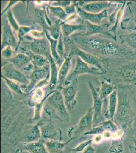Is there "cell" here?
Returning <instances> with one entry per match:
<instances>
[{
  "mask_svg": "<svg viewBox=\"0 0 136 153\" xmlns=\"http://www.w3.org/2000/svg\"><path fill=\"white\" fill-rule=\"evenodd\" d=\"M118 140H113L109 151L111 153H122L124 152V147L122 143Z\"/></svg>",
  "mask_w": 136,
  "mask_h": 153,
  "instance_id": "836d02e7",
  "label": "cell"
},
{
  "mask_svg": "<svg viewBox=\"0 0 136 153\" xmlns=\"http://www.w3.org/2000/svg\"><path fill=\"white\" fill-rule=\"evenodd\" d=\"M110 4L108 2L101 1V2H91L86 4L82 6L81 9L85 12L90 13H100L106 9H108Z\"/></svg>",
  "mask_w": 136,
  "mask_h": 153,
  "instance_id": "d6986e66",
  "label": "cell"
},
{
  "mask_svg": "<svg viewBox=\"0 0 136 153\" xmlns=\"http://www.w3.org/2000/svg\"><path fill=\"white\" fill-rule=\"evenodd\" d=\"M73 140L70 138L65 143L57 140H48L44 141V143L49 153H62L67 144Z\"/></svg>",
  "mask_w": 136,
  "mask_h": 153,
  "instance_id": "7402d4cb",
  "label": "cell"
},
{
  "mask_svg": "<svg viewBox=\"0 0 136 153\" xmlns=\"http://www.w3.org/2000/svg\"><path fill=\"white\" fill-rule=\"evenodd\" d=\"M63 37L64 36L62 33L61 35L58 39V43L57 45V52L59 56L62 59L64 57V54H65V46H64Z\"/></svg>",
  "mask_w": 136,
  "mask_h": 153,
  "instance_id": "74e56055",
  "label": "cell"
},
{
  "mask_svg": "<svg viewBox=\"0 0 136 153\" xmlns=\"http://www.w3.org/2000/svg\"><path fill=\"white\" fill-rule=\"evenodd\" d=\"M30 55L35 68H43L49 63L48 58H47L44 56L34 54L31 51Z\"/></svg>",
  "mask_w": 136,
  "mask_h": 153,
  "instance_id": "4316f807",
  "label": "cell"
},
{
  "mask_svg": "<svg viewBox=\"0 0 136 153\" xmlns=\"http://www.w3.org/2000/svg\"><path fill=\"white\" fill-rule=\"evenodd\" d=\"M135 31L136 32V28H135Z\"/></svg>",
  "mask_w": 136,
  "mask_h": 153,
  "instance_id": "bcb514c9",
  "label": "cell"
},
{
  "mask_svg": "<svg viewBox=\"0 0 136 153\" xmlns=\"http://www.w3.org/2000/svg\"><path fill=\"white\" fill-rule=\"evenodd\" d=\"M1 77L4 80V81L6 82V83L7 84V86L9 87V88L13 92H15L16 94H24V91L22 90L19 83L15 82L14 81H12L9 79L6 78V77L3 76L2 75H1Z\"/></svg>",
  "mask_w": 136,
  "mask_h": 153,
  "instance_id": "4dcf8cb0",
  "label": "cell"
},
{
  "mask_svg": "<svg viewBox=\"0 0 136 153\" xmlns=\"http://www.w3.org/2000/svg\"><path fill=\"white\" fill-rule=\"evenodd\" d=\"M131 153H136V146H135L132 149Z\"/></svg>",
  "mask_w": 136,
  "mask_h": 153,
  "instance_id": "f6af8a7d",
  "label": "cell"
},
{
  "mask_svg": "<svg viewBox=\"0 0 136 153\" xmlns=\"http://www.w3.org/2000/svg\"><path fill=\"white\" fill-rule=\"evenodd\" d=\"M42 139L40 124L34 125L26 131L23 136V143H31L39 141Z\"/></svg>",
  "mask_w": 136,
  "mask_h": 153,
  "instance_id": "e0dca14e",
  "label": "cell"
},
{
  "mask_svg": "<svg viewBox=\"0 0 136 153\" xmlns=\"http://www.w3.org/2000/svg\"><path fill=\"white\" fill-rule=\"evenodd\" d=\"M71 54L72 55L79 57L85 62L91 66L97 68L102 72L104 71V68L103 66H102V63L100 62V60H99L98 58L89 53L87 52L80 48H76L72 50Z\"/></svg>",
  "mask_w": 136,
  "mask_h": 153,
  "instance_id": "7c38bea8",
  "label": "cell"
},
{
  "mask_svg": "<svg viewBox=\"0 0 136 153\" xmlns=\"http://www.w3.org/2000/svg\"><path fill=\"white\" fill-rule=\"evenodd\" d=\"M50 67V78L48 84V90L49 91H54L58 83V74L59 70L54 58L52 56L48 59Z\"/></svg>",
  "mask_w": 136,
  "mask_h": 153,
  "instance_id": "44dd1931",
  "label": "cell"
},
{
  "mask_svg": "<svg viewBox=\"0 0 136 153\" xmlns=\"http://www.w3.org/2000/svg\"><path fill=\"white\" fill-rule=\"evenodd\" d=\"M125 4H126V2H124V4H122V5L121 7H119V9L118 10L116 15V21L115 24L114 25V26L112 27L111 32H112L115 35L116 31L118 27V25L119 22H121V19H122L123 16V14L124 12V7H125Z\"/></svg>",
  "mask_w": 136,
  "mask_h": 153,
  "instance_id": "d6a6232c",
  "label": "cell"
},
{
  "mask_svg": "<svg viewBox=\"0 0 136 153\" xmlns=\"http://www.w3.org/2000/svg\"><path fill=\"white\" fill-rule=\"evenodd\" d=\"M44 32H45V34L46 36L47 39L50 44V52H51V56L54 58L55 62L58 63L61 66V65H62V59L60 57L57 52V45L58 43V40H56L52 38L49 34L48 30H44Z\"/></svg>",
  "mask_w": 136,
  "mask_h": 153,
  "instance_id": "cb8c5ba5",
  "label": "cell"
},
{
  "mask_svg": "<svg viewBox=\"0 0 136 153\" xmlns=\"http://www.w3.org/2000/svg\"><path fill=\"white\" fill-rule=\"evenodd\" d=\"M122 79L129 83H136V61L123 66L121 70Z\"/></svg>",
  "mask_w": 136,
  "mask_h": 153,
  "instance_id": "ac0fdd59",
  "label": "cell"
},
{
  "mask_svg": "<svg viewBox=\"0 0 136 153\" xmlns=\"http://www.w3.org/2000/svg\"><path fill=\"white\" fill-rule=\"evenodd\" d=\"M86 25H85L86 27V30L87 31V33L88 35H97L98 34L102 33L105 30V26L104 25H98L90 23L89 22L85 21Z\"/></svg>",
  "mask_w": 136,
  "mask_h": 153,
  "instance_id": "f1b7e54d",
  "label": "cell"
},
{
  "mask_svg": "<svg viewBox=\"0 0 136 153\" xmlns=\"http://www.w3.org/2000/svg\"><path fill=\"white\" fill-rule=\"evenodd\" d=\"M131 114V107L129 101L126 98L118 100V103L115 117L114 118L119 122H126L129 120Z\"/></svg>",
  "mask_w": 136,
  "mask_h": 153,
  "instance_id": "5bb4252c",
  "label": "cell"
},
{
  "mask_svg": "<svg viewBox=\"0 0 136 153\" xmlns=\"http://www.w3.org/2000/svg\"><path fill=\"white\" fill-rule=\"evenodd\" d=\"M50 63L46 66L40 68H35L34 71L32 73L30 76L29 83L24 92L29 93L33 91L38 84L40 83L44 80L50 79Z\"/></svg>",
  "mask_w": 136,
  "mask_h": 153,
  "instance_id": "ba28073f",
  "label": "cell"
},
{
  "mask_svg": "<svg viewBox=\"0 0 136 153\" xmlns=\"http://www.w3.org/2000/svg\"><path fill=\"white\" fill-rule=\"evenodd\" d=\"M78 86V81L76 78L62 90L65 106L68 111L74 110L77 106Z\"/></svg>",
  "mask_w": 136,
  "mask_h": 153,
  "instance_id": "277c9868",
  "label": "cell"
},
{
  "mask_svg": "<svg viewBox=\"0 0 136 153\" xmlns=\"http://www.w3.org/2000/svg\"><path fill=\"white\" fill-rule=\"evenodd\" d=\"M7 17L8 19L7 21H8L9 24L10 25L11 28H13V29L14 30L18 32L20 27L18 24L17 21H16L14 15L10 9L7 12Z\"/></svg>",
  "mask_w": 136,
  "mask_h": 153,
  "instance_id": "d590c367",
  "label": "cell"
},
{
  "mask_svg": "<svg viewBox=\"0 0 136 153\" xmlns=\"http://www.w3.org/2000/svg\"><path fill=\"white\" fill-rule=\"evenodd\" d=\"M65 12L67 13L68 15L69 16L70 14H72L75 12H76V9H75V5H72L69 6L67 7V8L65 9Z\"/></svg>",
  "mask_w": 136,
  "mask_h": 153,
  "instance_id": "7bdbcfd3",
  "label": "cell"
},
{
  "mask_svg": "<svg viewBox=\"0 0 136 153\" xmlns=\"http://www.w3.org/2000/svg\"><path fill=\"white\" fill-rule=\"evenodd\" d=\"M71 68V56L65 58L59 70L57 85H62L67 78Z\"/></svg>",
  "mask_w": 136,
  "mask_h": 153,
  "instance_id": "ffe728a7",
  "label": "cell"
},
{
  "mask_svg": "<svg viewBox=\"0 0 136 153\" xmlns=\"http://www.w3.org/2000/svg\"><path fill=\"white\" fill-rule=\"evenodd\" d=\"M62 33L64 37L70 36L76 32L82 31L86 30L84 25H72L68 23H62L61 25Z\"/></svg>",
  "mask_w": 136,
  "mask_h": 153,
  "instance_id": "d4e9b609",
  "label": "cell"
},
{
  "mask_svg": "<svg viewBox=\"0 0 136 153\" xmlns=\"http://www.w3.org/2000/svg\"></svg>",
  "mask_w": 136,
  "mask_h": 153,
  "instance_id": "7dc6e473",
  "label": "cell"
},
{
  "mask_svg": "<svg viewBox=\"0 0 136 153\" xmlns=\"http://www.w3.org/2000/svg\"><path fill=\"white\" fill-rule=\"evenodd\" d=\"M18 2V1H10V2H9L8 4L7 5V7H6L5 9L2 11V13H1V16H3L5 12H7L10 9V8L12 7V6L14 5L16 3H17Z\"/></svg>",
  "mask_w": 136,
  "mask_h": 153,
  "instance_id": "b9f144b4",
  "label": "cell"
},
{
  "mask_svg": "<svg viewBox=\"0 0 136 153\" xmlns=\"http://www.w3.org/2000/svg\"><path fill=\"white\" fill-rule=\"evenodd\" d=\"M10 62L21 71L33 72L35 69L31 56L24 53L17 54L10 59Z\"/></svg>",
  "mask_w": 136,
  "mask_h": 153,
  "instance_id": "30bf717a",
  "label": "cell"
},
{
  "mask_svg": "<svg viewBox=\"0 0 136 153\" xmlns=\"http://www.w3.org/2000/svg\"><path fill=\"white\" fill-rule=\"evenodd\" d=\"M46 101L54 110L58 119L62 122H69L70 120V115L65 106L62 91L54 90L50 92L47 97Z\"/></svg>",
  "mask_w": 136,
  "mask_h": 153,
  "instance_id": "7a4b0ae2",
  "label": "cell"
},
{
  "mask_svg": "<svg viewBox=\"0 0 136 153\" xmlns=\"http://www.w3.org/2000/svg\"><path fill=\"white\" fill-rule=\"evenodd\" d=\"M119 8H118L117 9H115V10L114 11L113 13H112V14H111L110 16L109 17V25L115 24L116 21V15L118 12V10L119 9Z\"/></svg>",
  "mask_w": 136,
  "mask_h": 153,
  "instance_id": "ab89813d",
  "label": "cell"
},
{
  "mask_svg": "<svg viewBox=\"0 0 136 153\" xmlns=\"http://www.w3.org/2000/svg\"><path fill=\"white\" fill-rule=\"evenodd\" d=\"M32 27H29L26 26L20 27L18 31V38L19 39V42L18 43L17 45V49L16 51H17V49L19 47L21 42L23 40V38L24 37V35L26 34L27 33L31 32L32 31Z\"/></svg>",
  "mask_w": 136,
  "mask_h": 153,
  "instance_id": "8d00e7d4",
  "label": "cell"
},
{
  "mask_svg": "<svg viewBox=\"0 0 136 153\" xmlns=\"http://www.w3.org/2000/svg\"><path fill=\"white\" fill-rule=\"evenodd\" d=\"M49 9L50 13L53 16L59 18V19L64 21L68 19V15L62 7L50 6L49 7Z\"/></svg>",
  "mask_w": 136,
  "mask_h": 153,
  "instance_id": "f546056e",
  "label": "cell"
},
{
  "mask_svg": "<svg viewBox=\"0 0 136 153\" xmlns=\"http://www.w3.org/2000/svg\"><path fill=\"white\" fill-rule=\"evenodd\" d=\"M93 111L92 108L88 110L83 116L78 124L70 128L68 131L69 139H75L81 135L91 130L93 128Z\"/></svg>",
  "mask_w": 136,
  "mask_h": 153,
  "instance_id": "3957f363",
  "label": "cell"
},
{
  "mask_svg": "<svg viewBox=\"0 0 136 153\" xmlns=\"http://www.w3.org/2000/svg\"><path fill=\"white\" fill-rule=\"evenodd\" d=\"M48 31L52 38L58 40L62 34L61 25L59 23H55L53 26L50 27Z\"/></svg>",
  "mask_w": 136,
  "mask_h": 153,
  "instance_id": "1f68e13d",
  "label": "cell"
},
{
  "mask_svg": "<svg viewBox=\"0 0 136 153\" xmlns=\"http://www.w3.org/2000/svg\"><path fill=\"white\" fill-rule=\"evenodd\" d=\"M71 1H59V2H55L53 4L54 6H69L71 4Z\"/></svg>",
  "mask_w": 136,
  "mask_h": 153,
  "instance_id": "60d3db41",
  "label": "cell"
},
{
  "mask_svg": "<svg viewBox=\"0 0 136 153\" xmlns=\"http://www.w3.org/2000/svg\"><path fill=\"white\" fill-rule=\"evenodd\" d=\"M88 85L93 97V105L92 109L93 111V127L101 124L103 120V101L100 99L99 92L96 90L91 82H88Z\"/></svg>",
  "mask_w": 136,
  "mask_h": 153,
  "instance_id": "52a82bcc",
  "label": "cell"
},
{
  "mask_svg": "<svg viewBox=\"0 0 136 153\" xmlns=\"http://www.w3.org/2000/svg\"><path fill=\"white\" fill-rule=\"evenodd\" d=\"M118 103L117 90L114 91L109 97L108 106L107 110V118L113 120Z\"/></svg>",
  "mask_w": 136,
  "mask_h": 153,
  "instance_id": "603a6c76",
  "label": "cell"
},
{
  "mask_svg": "<svg viewBox=\"0 0 136 153\" xmlns=\"http://www.w3.org/2000/svg\"><path fill=\"white\" fill-rule=\"evenodd\" d=\"M93 142V138L89 139L88 140H86V141H84L83 143H80L79 144H78L77 146H76L75 148L71 149L70 151L72 153H74L83 152L87 147H88Z\"/></svg>",
  "mask_w": 136,
  "mask_h": 153,
  "instance_id": "e575fe53",
  "label": "cell"
},
{
  "mask_svg": "<svg viewBox=\"0 0 136 153\" xmlns=\"http://www.w3.org/2000/svg\"><path fill=\"white\" fill-rule=\"evenodd\" d=\"M85 74L93 75H102L103 74V72L94 66L88 65L83 61L80 58L76 56V65L74 70H73L71 73L69 74L65 82H69L70 83L73 79L76 78L78 76Z\"/></svg>",
  "mask_w": 136,
  "mask_h": 153,
  "instance_id": "5b68a950",
  "label": "cell"
},
{
  "mask_svg": "<svg viewBox=\"0 0 136 153\" xmlns=\"http://www.w3.org/2000/svg\"><path fill=\"white\" fill-rule=\"evenodd\" d=\"M28 152L29 153H49L47 149L44 141L41 139L34 143H21L16 149V153Z\"/></svg>",
  "mask_w": 136,
  "mask_h": 153,
  "instance_id": "9a60e30c",
  "label": "cell"
},
{
  "mask_svg": "<svg viewBox=\"0 0 136 153\" xmlns=\"http://www.w3.org/2000/svg\"><path fill=\"white\" fill-rule=\"evenodd\" d=\"M121 42L136 50V32L119 36Z\"/></svg>",
  "mask_w": 136,
  "mask_h": 153,
  "instance_id": "83f0119b",
  "label": "cell"
},
{
  "mask_svg": "<svg viewBox=\"0 0 136 153\" xmlns=\"http://www.w3.org/2000/svg\"><path fill=\"white\" fill-rule=\"evenodd\" d=\"M2 76L6 78L28 86L30 80L23 72L15 68L12 63L7 65L2 68Z\"/></svg>",
  "mask_w": 136,
  "mask_h": 153,
  "instance_id": "9c48e42d",
  "label": "cell"
},
{
  "mask_svg": "<svg viewBox=\"0 0 136 153\" xmlns=\"http://www.w3.org/2000/svg\"><path fill=\"white\" fill-rule=\"evenodd\" d=\"M13 51L12 48L7 46L2 50V55L3 57L7 59H11L13 57Z\"/></svg>",
  "mask_w": 136,
  "mask_h": 153,
  "instance_id": "f35d334b",
  "label": "cell"
},
{
  "mask_svg": "<svg viewBox=\"0 0 136 153\" xmlns=\"http://www.w3.org/2000/svg\"><path fill=\"white\" fill-rule=\"evenodd\" d=\"M73 39L80 46L104 56H114L125 53V51L115 42L95 35H78Z\"/></svg>",
  "mask_w": 136,
  "mask_h": 153,
  "instance_id": "6da1fadb",
  "label": "cell"
},
{
  "mask_svg": "<svg viewBox=\"0 0 136 153\" xmlns=\"http://www.w3.org/2000/svg\"><path fill=\"white\" fill-rule=\"evenodd\" d=\"M17 45L18 44L17 43V40L14 36L11 27L9 24L8 21H6L4 23L3 26L1 44L2 50L7 46H9L12 48L15 49L16 51L17 49Z\"/></svg>",
  "mask_w": 136,
  "mask_h": 153,
  "instance_id": "4fadbf2b",
  "label": "cell"
},
{
  "mask_svg": "<svg viewBox=\"0 0 136 153\" xmlns=\"http://www.w3.org/2000/svg\"><path fill=\"white\" fill-rule=\"evenodd\" d=\"M29 49L33 53L44 56L48 59L51 56L50 44L48 40L38 38L34 39L29 45Z\"/></svg>",
  "mask_w": 136,
  "mask_h": 153,
  "instance_id": "8fae6325",
  "label": "cell"
},
{
  "mask_svg": "<svg viewBox=\"0 0 136 153\" xmlns=\"http://www.w3.org/2000/svg\"><path fill=\"white\" fill-rule=\"evenodd\" d=\"M108 9H107L100 13L94 14L85 12L80 7H78L77 9V13L81 17V19L93 24L98 25H101L103 20L106 18H108Z\"/></svg>",
  "mask_w": 136,
  "mask_h": 153,
  "instance_id": "2e32d148",
  "label": "cell"
},
{
  "mask_svg": "<svg viewBox=\"0 0 136 153\" xmlns=\"http://www.w3.org/2000/svg\"><path fill=\"white\" fill-rule=\"evenodd\" d=\"M40 124L41 132L42 139L44 141L57 140L62 141V131L52 120H48L44 123Z\"/></svg>",
  "mask_w": 136,
  "mask_h": 153,
  "instance_id": "8992f818",
  "label": "cell"
},
{
  "mask_svg": "<svg viewBox=\"0 0 136 153\" xmlns=\"http://www.w3.org/2000/svg\"><path fill=\"white\" fill-rule=\"evenodd\" d=\"M116 90H117V87L116 86L108 82L104 81L102 82L101 89L99 91L100 99L103 101L107 97L110 96Z\"/></svg>",
  "mask_w": 136,
  "mask_h": 153,
  "instance_id": "484cf974",
  "label": "cell"
},
{
  "mask_svg": "<svg viewBox=\"0 0 136 153\" xmlns=\"http://www.w3.org/2000/svg\"><path fill=\"white\" fill-rule=\"evenodd\" d=\"M95 149L92 144L90 145L88 147L85 149V151L82 152V153H95Z\"/></svg>",
  "mask_w": 136,
  "mask_h": 153,
  "instance_id": "ee69618b",
  "label": "cell"
}]
</instances>
